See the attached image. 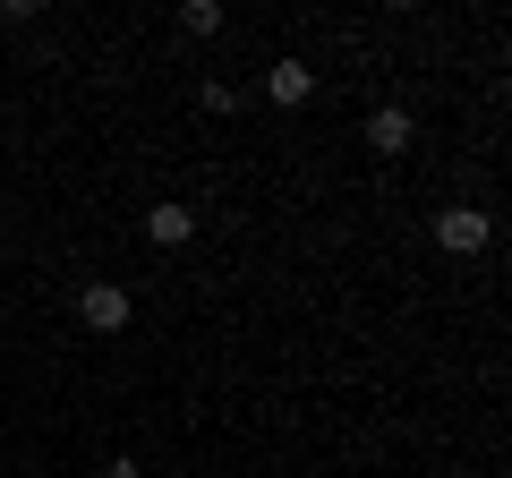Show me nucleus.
<instances>
[{
	"label": "nucleus",
	"instance_id": "5",
	"mask_svg": "<svg viewBox=\"0 0 512 478\" xmlns=\"http://www.w3.org/2000/svg\"><path fill=\"white\" fill-rule=\"evenodd\" d=\"M188 231H197V205H154V214H146L154 248H188Z\"/></svg>",
	"mask_w": 512,
	"mask_h": 478
},
{
	"label": "nucleus",
	"instance_id": "1",
	"mask_svg": "<svg viewBox=\"0 0 512 478\" xmlns=\"http://www.w3.org/2000/svg\"><path fill=\"white\" fill-rule=\"evenodd\" d=\"M487 239H495L487 205H444V214H436V248H444V257H478Z\"/></svg>",
	"mask_w": 512,
	"mask_h": 478
},
{
	"label": "nucleus",
	"instance_id": "7",
	"mask_svg": "<svg viewBox=\"0 0 512 478\" xmlns=\"http://www.w3.org/2000/svg\"><path fill=\"white\" fill-rule=\"evenodd\" d=\"M94 478H137V461L120 453V461H103V470H94Z\"/></svg>",
	"mask_w": 512,
	"mask_h": 478
},
{
	"label": "nucleus",
	"instance_id": "6",
	"mask_svg": "<svg viewBox=\"0 0 512 478\" xmlns=\"http://www.w3.org/2000/svg\"><path fill=\"white\" fill-rule=\"evenodd\" d=\"M180 35H222V9H214V0H188V9H180Z\"/></svg>",
	"mask_w": 512,
	"mask_h": 478
},
{
	"label": "nucleus",
	"instance_id": "3",
	"mask_svg": "<svg viewBox=\"0 0 512 478\" xmlns=\"http://www.w3.org/2000/svg\"><path fill=\"white\" fill-rule=\"evenodd\" d=\"M410 137H419V120H410L402 103H384V111H367V146H376L384 163H402V154H410Z\"/></svg>",
	"mask_w": 512,
	"mask_h": 478
},
{
	"label": "nucleus",
	"instance_id": "2",
	"mask_svg": "<svg viewBox=\"0 0 512 478\" xmlns=\"http://www.w3.org/2000/svg\"><path fill=\"white\" fill-rule=\"evenodd\" d=\"M128 316H137L128 282H86V291H77V325H86V333H120Z\"/></svg>",
	"mask_w": 512,
	"mask_h": 478
},
{
	"label": "nucleus",
	"instance_id": "4",
	"mask_svg": "<svg viewBox=\"0 0 512 478\" xmlns=\"http://www.w3.org/2000/svg\"><path fill=\"white\" fill-rule=\"evenodd\" d=\"M265 94H274L282 111H299L316 94V69H308V60H274V69H265Z\"/></svg>",
	"mask_w": 512,
	"mask_h": 478
}]
</instances>
